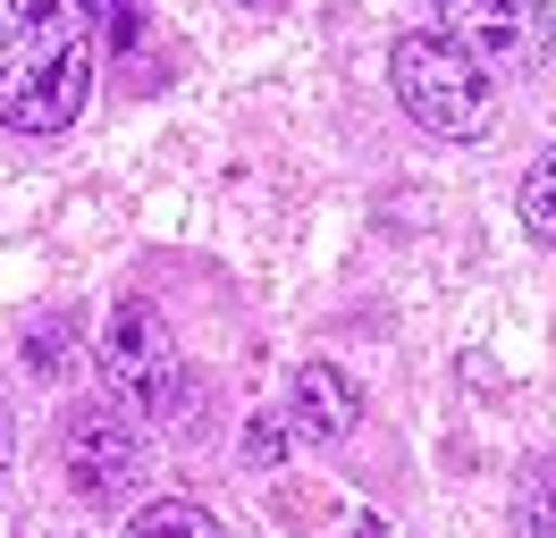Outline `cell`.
<instances>
[{"label": "cell", "instance_id": "11", "mask_svg": "<svg viewBox=\"0 0 556 538\" xmlns=\"http://www.w3.org/2000/svg\"><path fill=\"white\" fill-rule=\"evenodd\" d=\"M244 454H253V471L278 463V454H287V430H278V421H253V430H244Z\"/></svg>", "mask_w": 556, "mask_h": 538}, {"label": "cell", "instance_id": "4", "mask_svg": "<svg viewBox=\"0 0 556 538\" xmlns=\"http://www.w3.org/2000/svg\"><path fill=\"white\" fill-rule=\"evenodd\" d=\"M60 454H68V488L85 504H127L143 488V437L127 421V404H76L68 421H60Z\"/></svg>", "mask_w": 556, "mask_h": 538}, {"label": "cell", "instance_id": "12", "mask_svg": "<svg viewBox=\"0 0 556 538\" xmlns=\"http://www.w3.org/2000/svg\"><path fill=\"white\" fill-rule=\"evenodd\" d=\"M51 362H68V329H42L35 336V370H51Z\"/></svg>", "mask_w": 556, "mask_h": 538}, {"label": "cell", "instance_id": "3", "mask_svg": "<svg viewBox=\"0 0 556 538\" xmlns=\"http://www.w3.org/2000/svg\"><path fill=\"white\" fill-rule=\"evenodd\" d=\"M93 354H102V379H110V404H127L143 421H186V354H177L169 320L152 311V303L118 295L102 311V336H93Z\"/></svg>", "mask_w": 556, "mask_h": 538}, {"label": "cell", "instance_id": "8", "mask_svg": "<svg viewBox=\"0 0 556 538\" xmlns=\"http://www.w3.org/2000/svg\"><path fill=\"white\" fill-rule=\"evenodd\" d=\"M522 228H531V244H556V143L522 168Z\"/></svg>", "mask_w": 556, "mask_h": 538}, {"label": "cell", "instance_id": "10", "mask_svg": "<svg viewBox=\"0 0 556 538\" xmlns=\"http://www.w3.org/2000/svg\"><path fill=\"white\" fill-rule=\"evenodd\" d=\"M522 530H531V538H556V463L531 471V488H522Z\"/></svg>", "mask_w": 556, "mask_h": 538}, {"label": "cell", "instance_id": "6", "mask_svg": "<svg viewBox=\"0 0 556 538\" xmlns=\"http://www.w3.org/2000/svg\"><path fill=\"white\" fill-rule=\"evenodd\" d=\"M354 421H363V387H354L338 362H304L295 370V430L304 437L329 446V437H346Z\"/></svg>", "mask_w": 556, "mask_h": 538}, {"label": "cell", "instance_id": "13", "mask_svg": "<svg viewBox=\"0 0 556 538\" xmlns=\"http://www.w3.org/2000/svg\"><path fill=\"white\" fill-rule=\"evenodd\" d=\"M9 463H17V421H9V396H0V488H9Z\"/></svg>", "mask_w": 556, "mask_h": 538}, {"label": "cell", "instance_id": "5", "mask_svg": "<svg viewBox=\"0 0 556 538\" xmlns=\"http://www.w3.org/2000/svg\"><path fill=\"white\" fill-rule=\"evenodd\" d=\"M439 34L489 76H531L548 60V0H439Z\"/></svg>", "mask_w": 556, "mask_h": 538}, {"label": "cell", "instance_id": "1", "mask_svg": "<svg viewBox=\"0 0 556 538\" xmlns=\"http://www.w3.org/2000/svg\"><path fill=\"white\" fill-rule=\"evenodd\" d=\"M93 93V34L76 0H0V127L68 134Z\"/></svg>", "mask_w": 556, "mask_h": 538}, {"label": "cell", "instance_id": "7", "mask_svg": "<svg viewBox=\"0 0 556 538\" xmlns=\"http://www.w3.org/2000/svg\"><path fill=\"white\" fill-rule=\"evenodd\" d=\"M127 538H228V530H219V513H203L194 497H161L127 522Z\"/></svg>", "mask_w": 556, "mask_h": 538}, {"label": "cell", "instance_id": "2", "mask_svg": "<svg viewBox=\"0 0 556 538\" xmlns=\"http://www.w3.org/2000/svg\"><path fill=\"white\" fill-rule=\"evenodd\" d=\"M388 76L396 101L421 134H447V143H481L497 118V76L472 51H455L447 34H396L388 42Z\"/></svg>", "mask_w": 556, "mask_h": 538}, {"label": "cell", "instance_id": "9", "mask_svg": "<svg viewBox=\"0 0 556 538\" xmlns=\"http://www.w3.org/2000/svg\"><path fill=\"white\" fill-rule=\"evenodd\" d=\"M76 17L102 34L110 51H136V34H143V0H76Z\"/></svg>", "mask_w": 556, "mask_h": 538}, {"label": "cell", "instance_id": "14", "mask_svg": "<svg viewBox=\"0 0 556 538\" xmlns=\"http://www.w3.org/2000/svg\"><path fill=\"white\" fill-rule=\"evenodd\" d=\"M354 538H388V530H380V522H363V530H354Z\"/></svg>", "mask_w": 556, "mask_h": 538}]
</instances>
